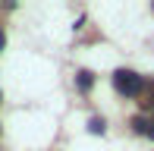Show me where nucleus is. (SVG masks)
<instances>
[{
	"instance_id": "423d86ee",
	"label": "nucleus",
	"mask_w": 154,
	"mask_h": 151,
	"mask_svg": "<svg viewBox=\"0 0 154 151\" xmlns=\"http://www.w3.org/2000/svg\"><path fill=\"white\" fill-rule=\"evenodd\" d=\"M148 139H154V116L148 120Z\"/></svg>"
},
{
	"instance_id": "7ed1b4c3",
	"label": "nucleus",
	"mask_w": 154,
	"mask_h": 151,
	"mask_svg": "<svg viewBox=\"0 0 154 151\" xmlns=\"http://www.w3.org/2000/svg\"><path fill=\"white\" fill-rule=\"evenodd\" d=\"M104 129H107V123H104L101 116H91V120H88V132H94V135H104Z\"/></svg>"
},
{
	"instance_id": "f03ea898",
	"label": "nucleus",
	"mask_w": 154,
	"mask_h": 151,
	"mask_svg": "<svg viewBox=\"0 0 154 151\" xmlns=\"http://www.w3.org/2000/svg\"><path fill=\"white\" fill-rule=\"evenodd\" d=\"M75 85H79V91H91V85H94V76L88 72V69H79V72H75Z\"/></svg>"
},
{
	"instance_id": "6e6552de",
	"label": "nucleus",
	"mask_w": 154,
	"mask_h": 151,
	"mask_svg": "<svg viewBox=\"0 0 154 151\" xmlns=\"http://www.w3.org/2000/svg\"><path fill=\"white\" fill-rule=\"evenodd\" d=\"M0 101H3V94H0Z\"/></svg>"
},
{
	"instance_id": "20e7f679",
	"label": "nucleus",
	"mask_w": 154,
	"mask_h": 151,
	"mask_svg": "<svg viewBox=\"0 0 154 151\" xmlns=\"http://www.w3.org/2000/svg\"><path fill=\"white\" fill-rule=\"evenodd\" d=\"M142 91H145V101H142V107L148 110V107H154V82H145V88H142Z\"/></svg>"
},
{
	"instance_id": "39448f33",
	"label": "nucleus",
	"mask_w": 154,
	"mask_h": 151,
	"mask_svg": "<svg viewBox=\"0 0 154 151\" xmlns=\"http://www.w3.org/2000/svg\"><path fill=\"white\" fill-rule=\"evenodd\" d=\"M132 126H135L138 135H148V120H145V116H135V120H132Z\"/></svg>"
},
{
	"instance_id": "f257e3e1",
	"label": "nucleus",
	"mask_w": 154,
	"mask_h": 151,
	"mask_svg": "<svg viewBox=\"0 0 154 151\" xmlns=\"http://www.w3.org/2000/svg\"><path fill=\"white\" fill-rule=\"evenodd\" d=\"M113 88L120 94H126V98H138L142 88H145V79L138 72H132V69H116L113 72Z\"/></svg>"
},
{
	"instance_id": "0eeeda50",
	"label": "nucleus",
	"mask_w": 154,
	"mask_h": 151,
	"mask_svg": "<svg viewBox=\"0 0 154 151\" xmlns=\"http://www.w3.org/2000/svg\"><path fill=\"white\" fill-rule=\"evenodd\" d=\"M3 44H6V35H3V32H0V51H3Z\"/></svg>"
}]
</instances>
